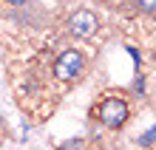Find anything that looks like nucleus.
Here are the masks:
<instances>
[{"label":"nucleus","instance_id":"f257e3e1","mask_svg":"<svg viewBox=\"0 0 156 150\" xmlns=\"http://www.w3.org/2000/svg\"><path fill=\"white\" fill-rule=\"evenodd\" d=\"M82 71H85V57H82V51H77V48L62 51L57 57V62H54V77H57L60 82L77 79Z\"/></svg>","mask_w":156,"mask_h":150},{"label":"nucleus","instance_id":"f03ea898","mask_svg":"<svg viewBox=\"0 0 156 150\" xmlns=\"http://www.w3.org/2000/svg\"><path fill=\"white\" fill-rule=\"evenodd\" d=\"M128 102L125 99H119V96H105L102 99V105H99V122H102L105 127H122L125 122H128Z\"/></svg>","mask_w":156,"mask_h":150},{"label":"nucleus","instance_id":"7ed1b4c3","mask_svg":"<svg viewBox=\"0 0 156 150\" xmlns=\"http://www.w3.org/2000/svg\"><path fill=\"white\" fill-rule=\"evenodd\" d=\"M99 29V20H97V14L91 12V9H80V12H74L68 17V31L80 37V40H88V37H94Z\"/></svg>","mask_w":156,"mask_h":150},{"label":"nucleus","instance_id":"20e7f679","mask_svg":"<svg viewBox=\"0 0 156 150\" xmlns=\"http://www.w3.org/2000/svg\"><path fill=\"white\" fill-rule=\"evenodd\" d=\"M136 6L142 12H148V14H156V0H136Z\"/></svg>","mask_w":156,"mask_h":150},{"label":"nucleus","instance_id":"39448f33","mask_svg":"<svg viewBox=\"0 0 156 150\" xmlns=\"http://www.w3.org/2000/svg\"><path fill=\"white\" fill-rule=\"evenodd\" d=\"M151 142H156V127H151L148 133H145V136L139 139V145H151Z\"/></svg>","mask_w":156,"mask_h":150},{"label":"nucleus","instance_id":"423d86ee","mask_svg":"<svg viewBox=\"0 0 156 150\" xmlns=\"http://www.w3.org/2000/svg\"><path fill=\"white\" fill-rule=\"evenodd\" d=\"M6 3H12V6H23V3H29V0H6Z\"/></svg>","mask_w":156,"mask_h":150}]
</instances>
